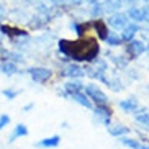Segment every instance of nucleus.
<instances>
[{"label":"nucleus","mask_w":149,"mask_h":149,"mask_svg":"<svg viewBox=\"0 0 149 149\" xmlns=\"http://www.w3.org/2000/svg\"><path fill=\"white\" fill-rule=\"evenodd\" d=\"M59 51L66 54L67 57L74 59V61H85V62H93L95 57L98 56L100 49L95 40L92 38H85V40H77V41H69V40H61L59 41Z\"/></svg>","instance_id":"obj_1"},{"label":"nucleus","mask_w":149,"mask_h":149,"mask_svg":"<svg viewBox=\"0 0 149 149\" xmlns=\"http://www.w3.org/2000/svg\"><path fill=\"white\" fill-rule=\"evenodd\" d=\"M85 95H87L88 98H92L97 105H107V103H108V97L98 88V85H93V84L85 85Z\"/></svg>","instance_id":"obj_2"},{"label":"nucleus","mask_w":149,"mask_h":149,"mask_svg":"<svg viewBox=\"0 0 149 149\" xmlns=\"http://www.w3.org/2000/svg\"><path fill=\"white\" fill-rule=\"evenodd\" d=\"M28 72H30L31 79L35 80V82H46L53 75V72L49 69H46V67H31Z\"/></svg>","instance_id":"obj_3"},{"label":"nucleus","mask_w":149,"mask_h":149,"mask_svg":"<svg viewBox=\"0 0 149 149\" xmlns=\"http://www.w3.org/2000/svg\"><path fill=\"white\" fill-rule=\"evenodd\" d=\"M108 25L115 30H123V28L128 25V17L121 13H115L108 18Z\"/></svg>","instance_id":"obj_4"},{"label":"nucleus","mask_w":149,"mask_h":149,"mask_svg":"<svg viewBox=\"0 0 149 149\" xmlns=\"http://www.w3.org/2000/svg\"><path fill=\"white\" fill-rule=\"evenodd\" d=\"M146 51V46L143 41H133L130 43V46H126V53L130 54L131 57H138L139 54H143Z\"/></svg>","instance_id":"obj_5"},{"label":"nucleus","mask_w":149,"mask_h":149,"mask_svg":"<svg viewBox=\"0 0 149 149\" xmlns=\"http://www.w3.org/2000/svg\"><path fill=\"white\" fill-rule=\"evenodd\" d=\"M95 116H98V120H102V121H103V125H107V126H108V125H110V116H111V110L107 108L105 105H97Z\"/></svg>","instance_id":"obj_6"},{"label":"nucleus","mask_w":149,"mask_h":149,"mask_svg":"<svg viewBox=\"0 0 149 149\" xmlns=\"http://www.w3.org/2000/svg\"><path fill=\"white\" fill-rule=\"evenodd\" d=\"M84 74H85V72H84L77 64H69V66L64 69V72H62V75H67L70 79H80Z\"/></svg>","instance_id":"obj_7"},{"label":"nucleus","mask_w":149,"mask_h":149,"mask_svg":"<svg viewBox=\"0 0 149 149\" xmlns=\"http://www.w3.org/2000/svg\"><path fill=\"white\" fill-rule=\"evenodd\" d=\"M138 33V25H134V23H128L126 26L123 28V35H121V40L123 41H131L133 38H134V35Z\"/></svg>","instance_id":"obj_8"},{"label":"nucleus","mask_w":149,"mask_h":149,"mask_svg":"<svg viewBox=\"0 0 149 149\" xmlns=\"http://www.w3.org/2000/svg\"><path fill=\"white\" fill-rule=\"evenodd\" d=\"M0 72L5 75H13L18 72V66L15 62H10V61H3L0 64Z\"/></svg>","instance_id":"obj_9"},{"label":"nucleus","mask_w":149,"mask_h":149,"mask_svg":"<svg viewBox=\"0 0 149 149\" xmlns=\"http://www.w3.org/2000/svg\"><path fill=\"white\" fill-rule=\"evenodd\" d=\"M70 97H72L77 103H80L82 107H85V108H92V102L88 100V97H85V93H84L82 90H80V92L70 93Z\"/></svg>","instance_id":"obj_10"},{"label":"nucleus","mask_w":149,"mask_h":149,"mask_svg":"<svg viewBox=\"0 0 149 149\" xmlns=\"http://www.w3.org/2000/svg\"><path fill=\"white\" fill-rule=\"evenodd\" d=\"M0 31H2V35H7V36H26V33L23 30H20V28H13V26H8V25H3V26L0 28Z\"/></svg>","instance_id":"obj_11"},{"label":"nucleus","mask_w":149,"mask_h":149,"mask_svg":"<svg viewBox=\"0 0 149 149\" xmlns=\"http://www.w3.org/2000/svg\"><path fill=\"white\" fill-rule=\"evenodd\" d=\"M28 134V128L25 126V125H22V123H20V125H17V126H15V130H13V133H12V134H10V143H13L15 139H18V138H23V136H26Z\"/></svg>","instance_id":"obj_12"},{"label":"nucleus","mask_w":149,"mask_h":149,"mask_svg":"<svg viewBox=\"0 0 149 149\" xmlns=\"http://www.w3.org/2000/svg\"><path fill=\"white\" fill-rule=\"evenodd\" d=\"M59 143H61V138L59 136H51V138L41 139L36 146L38 148H56V146H59Z\"/></svg>","instance_id":"obj_13"},{"label":"nucleus","mask_w":149,"mask_h":149,"mask_svg":"<svg viewBox=\"0 0 149 149\" xmlns=\"http://www.w3.org/2000/svg\"><path fill=\"white\" fill-rule=\"evenodd\" d=\"M93 26H95V30H97L98 38H100V40H107V36H108V30H107L105 23L102 22V20H95V22H93Z\"/></svg>","instance_id":"obj_14"},{"label":"nucleus","mask_w":149,"mask_h":149,"mask_svg":"<svg viewBox=\"0 0 149 149\" xmlns=\"http://www.w3.org/2000/svg\"><path fill=\"white\" fill-rule=\"evenodd\" d=\"M103 7H105V10L110 12V13H116L123 7V3H121V0H105V5Z\"/></svg>","instance_id":"obj_15"},{"label":"nucleus","mask_w":149,"mask_h":149,"mask_svg":"<svg viewBox=\"0 0 149 149\" xmlns=\"http://www.w3.org/2000/svg\"><path fill=\"white\" fill-rule=\"evenodd\" d=\"M66 87V92L69 93H74V92H80V90H84V85L79 82V80H69V82L64 85Z\"/></svg>","instance_id":"obj_16"},{"label":"nucleus","mask_w":149,"mask_h":149,"mask_svg":"<svg viewBox=\"0 0 149 149\" xmlns=\"http://www.w3.org/2000/svg\"><path fill=\"white\" fill-rule=\"evenodd\" d=\"M120 107H121L125 111H134L138 108V100L136 98H126V100L120 102Z\"/></svg>","instance_id":"obj_17"},{"label":"nucleus","mask_w":149,"mask_h":149,"mask_svg":"<svg viewBox=\"0 0 149 149\" xmlns=\"http://www.w3.org/2000/svg\"><path fill=\"white\" fill-rule=\"evenodd\" d=\"M108 131H110V134L111 136H125V134H128L130 133V130H128L126 126H123V125H116V126H111V128H108Z\"/></svg>","instance_id":"obj_18"},{"label":"nucleus","mask_w":149,"mask_h":149,"mask_svg":"<svg viewBox=\"0 0 149 149\" xmlns=\"http://www.w3.org/2000/svg\"><path fill=\"white\" fill-rule=\"evenodd\" d=\"M121 143L125 146H128V148H131V149H149V146L141 144V143H138V141H134V139H130V138H121Z\"/></svg>","instance_id":"obj_19"},{"label":"nucleus","mask_w":149,"mask_h":149,"mask_svg":"<svg viewBox=\"0 0 149 149\" xmlns=\"http://www.w3.org/2000/svg\"><path fill=\"white\" fill-rule=\"evenodd\" d=\"M128 17H131L136 22H143V20H144V12L139 10V8H136V7H131L130 12H128Z\"/></svg>","instance_id":"obj_20"},{"label":"nucleus","mask_w":149,"mask_h":149,"mask_svg":"<svg viewBox=\"0 0 149 149\" xmlns=\"http://www.w3.org/2000/svg\"><path fill=\"white\" fill-rule=\"evenodd\" d=\"M136 120H138V123H141L143 126H146L149 130V113L146 110H141L139 113H136Z\"/></svg>","instance_id":"obj_21"},{"label":"nucleus","mask_w":149,"mask_h":149,"mask_svg":"<svg viewBox=\"0 0 149 149\" xmlns=\"http://www.w3.org/2000/svg\"><path fill=\"white\" fill-rule=\"evenodd\" d=\"M105 41L110 44V46H120L123 40L120 38L118 35H115V33H111V35H108V36H107V40H105Z\"/></svg>","instance_id":"obj_22"},{"label":"nucleus","mask_w":149,"mask_h":149,"mask_svg":"<svg viewBox=\"0 0 149 149\" xmlns=\"http://www.w3.org/2000/svg\"><path fill=\"white\" fill-rule=\"evenodd\" d=\"M103 12H105V7L102 3H93V7H92V10H90V13H92V17H102L103 15Z\"/></svg>","instance_id":"obj_23"},{"label":"nucleus","mask_w":149,"mask_h":149,"mask_svg":"<svg viewBox=\"0 0 149 149\" xmlns=\"http://www.w3.org/2000/svg\"><path fill=\"white\" fill-rule=\"evenodd\" d=\"M3 93L5 97H7V98H8V100H13V98H17V95L20 92H18V90H10V88H7V90H3Z\"/></svg>","instance_id":"obj_24"},{"label":"nucleus","mask_w":149,"mask_h":149,"mask_svg":"<svg viewBox=\"0 0 149 149\" xmlns=\"http://www.w3.org/2000/svg\"><path fill=\"white\" fill-rule=\"evenodd\" d=\"M8 123H10V116L8 115H2V116H0V131H2Z\"/></svg>","instance_id":"obj_25"},{"label":"nucleus","mask_w":149,"mask_h":149,"mask_svg":"<svg viewBox=\"0 0 149 149\" xmlns=\"http://www.w3.org/2000/svg\"><path fill=\"white\" fill-rule=\"evenodd\" d=\"M5 13H7V12H5V8L2 7V5H0V22H2V20L5 18Z\"/></svg>","instance_id":"obj_26"},{"label":"nucleus","mask_w":149,"mask_h":149,"mask_svg":"<svg viewBox=\"0 0 149 149\" xmlns=\"http://www.w3.org/2000/svg\"><path fill=\"white\" fill-rule=\"evenodd\" d=\"M31 108H33V103H28V105L23 107V111H28V110H31Z\"/></svg>","instance_id":"obj_27"},{"label":"nucleus","mask_w":149,"mask_h":149,"mask_svg":"<svg viewBox=\"0 0 149 149\" xmlns=\"http://www.w3.org/2000/svg\"><path fill=\"white\" fill-rule=\"evenodd\" d=\"M144 20H148V22H149V8L144 12Z\"/></svg>","instance_id":"obj_28"},{"label":"nucleus","mask_w":149,"mask_h":149,"mask_svg":"<svg viewBox=\"0 0 149 149\" xmlns=\"http://www.w3.org/2000/svg\"><path fill=\"white\" fill-rule=\"evenodd\" d=\"M69 2H70V3H74V5H79L82 0H69Z\"/></svg>","instance_id":"obj_29"},{"label":"nucleus","mask_w":149,"mask_h":149,"mask_svg":"<svg viewBox=\"0 0 149 149\" xmlns=\"http://www.w3.org/2000/svg\"><path fill=\"white\" fill-rule=\"evenodd\" d=\"M125 2H126V3H131V5H133V3L136 2V0H125Z\"/></svg>","instance_id":"obj_30"},{"label":"nucleus","mask_w":149,"mask_h":149,"mask_svg":"<svg viewBox=\"0 0 149 149\" xmlns=\"http://www.w3.org/2000/svg\"><path fill=\"white\" fill-rule=\"evenodd\" d=\"M0 41H2V33H0Z\"/></svg>","instance_id":"obj_31"},{"label":"nucleus","mask_w":149,"mask_h":149,"mask_svg":"<svg viewBox=\"0 0 149 149\" xmlns=\"http://www.w3.org/2000/svg\"><path fill=\"white\" fill-rule=\"evenodd\" d=\"M144 2H149V0H144Z\"/></svg>","instance_id":"obj_32"},{"label":"nucleus","mask_w":149,"mask_h":149,"mask_svg":"<svg viewBox=\"0 0 149 149\" xmlns=\"http://www.w3.org/2000/svg\"><path fill=\"white\" fill-rule=\"evenodd\" d=\"M148 90H149V85H148Z\"/></svg>","instance_id":"obj_33"}]
</instances>
